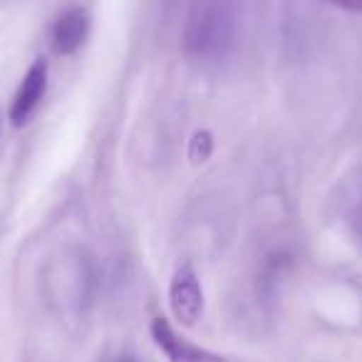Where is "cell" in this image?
<instances>
[{
  "instance_id": "obj_2",
  "label": "cell",
  "mask_w": 362,
  "mask_h": 362,
  "mask_svg": "<svg viewBox=\"0 0 362 362\" xmlns=\"http://www.w3.org/2000/svg\"><path fill=\"white\" fill-rule=\"evenodd\" d=\"M169 305L174 317L181 325H197V320L204 313V293H202V283H199L197 273L189 263L176 268L174 278H171L169 286Z\"/></svg>"
},
{
  "instance_id": "obj_8",
  "label": "cell",
  "mask_w": 362,
  "mask_h": 362,
  "mask_svg": "<svg viewBox=\"0 0 362 362\" xmlns=\"http://www.w3.org/2000/svg\"><path fill=\"white\" fill-rule=\"evenodd\" d=\"M332 6L337 8H345V11H352V13H362V0H327Z\"/></svg>"
},
{
  "instance_id": "obj_7",
  "label": "cell",
  "mask_w": 362,
  "mask_h": 362,
  "mask_svg": "<svg viewBox=\"0 0 362 362\" xmlns=\"http://www.w3.org/2000/svg\"><path fill=\"white\" fill-rule=\"evenodd\" d=\"M211 149H214L211 134H209V132H199L192 141V151H189V156H192L194 161H206L209 156H211Z\"/></svg>"
},
{
  "instance_id": "obj_1",
  "label": "cell",
  "mask_w": 362,
  "mask_h": 362,
  "mask_svg": "<svg viewBox=\"0 0 362 362\" xmlns=\"http://www.w3.org/2000/svg\"><path fill=\"white\" fill-rule=\"evenodd\" d=\"M233 40V11L228 0H199L184 28V47L199 60L223 55Z\"/></svg>"
},
{
  "instance_id": "obj_3",
  "label": "cell",
  "mask_w": 362,
  "mask_h": 362,
  "mask_svg": "<svg viewBox=\"0 0 362 362\" xmlns=\"http://www.w3.org/2000/svg\"><path fill=\"white\" fill-rule=\"evenodd\" d=\"M151 337H154L156 347L169 357V362H226L221 355H214V352L204 350V347L192 345L164 317H154L151 320Z\"/></svg>"
},
{
  "instance_id": "obj_6",
  "label": "cell",
  "mask_w": 362,
  "mask_h": 362,
  "mask_svg": "<svg viewBox=\"0 0 362 362\" xmlns=\"http://www.w3.org/2000/svg\"><path fill=\"white\" fill-rule=\"evenodd\" d=\"M347 218H350V226L355 228V233L362 238V179L355 184L350 197V206H347Z\"/></svg>"
},
{
  "instance_id": "obj_4",
  "label": "cell",
  "mask_w": 362,
  "mask_h": 362,
  "mask_svg": "<svg viewBox=\"0 0 362 362\" xmlns=\"http://www.w3.org/2000/svg\"><path fill=\"white\" fill-rule=\"evenodd\" d=\"M47 87V65L45 60H35L28 70V75L23 77L21 87H18L16 97L11 105V122L16 127H23L30 122V117L37 112L42 97H45Z\"/></svg>"
},
{
  "instance_id": "obj_5",
  "label": "cell",
  "mask_w": 362,
  "mask_h": 362,
  "mask_svg": "<svg viewBox=\"0 0 362 362\" xmlns=\"http://www.w3.org/2000/svg\"><path fill=\"white\" fill-rule=\"evenodd\" d=\"M87 13L82 8H67L52 25V50L57 55H72L82 47L87 37Z\"/></svg>"
}]
</instances>
